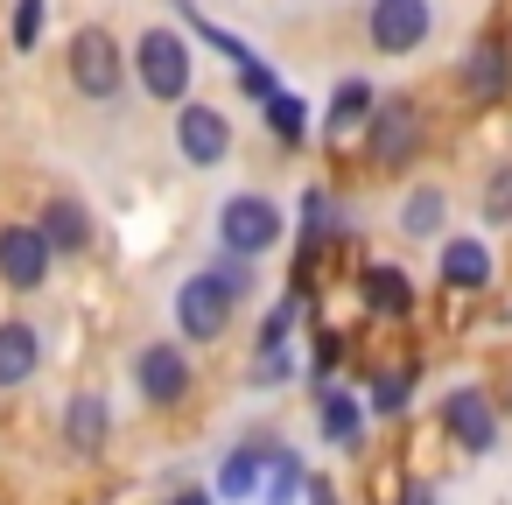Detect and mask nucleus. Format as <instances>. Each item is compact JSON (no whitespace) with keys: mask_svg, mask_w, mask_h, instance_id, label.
<instances>
[{"mask_svg":"<svg viewBox=\"0 0 512 505\" xmlns=\"http://www.w3.org/2000/svg\"><path fill=\"white\" fill-rule=\"evenodd\" d=\"M407 400H414V365H400V372H379V379H372V393H365V414L393 421V414H407Z\"/></svg>","mask_w":512,"mask_h":505,"instance_id":"a878e982","label":"nucleus"},{"mask_svg":"<svg viewBox=\"0 0 512 505\" xmlns=\"http://www.w3.org/2000/svg\"><path fill=\"white\" fill-rule=\"evenodd\" d=\"M491 281H498V260H491L484 232H449L435 246V288L442 295H491Z\"/></svg>","mask_w":512,"mask_h":505,"instance_id":"ddd939ff","label":"nucleus"},{"mask_svg":"<svg viewBox=\"0 0 512 505\" xmlns=\"http://www.w3.org/2000/svg\"><path fill=\"white\" fill-rule=\"evenodd\" d=\"M169 141H176V162L183 169H225L232 162V113L211 106V99H183L176 120H169Z\"/></svg>","mask_w":512,"mask_h":505,"instance_id":"0eeeda50","label":"nucleus"},{"mask_svg":"<svg viewBox=\"0 0 512 505\" xmlns=\"http://www.w3.org/2000/svg\"><path fill=\"white\" fill-rule=\"evenodd\" d=\"M127 64H134L141 99H155V106H183L197 85V43H190V29H169V22H148L127 43Z\"/></svg>","mask_w":512,"mask_h":505,"instance_id":"f03ea898","label":"nucleus"},{"mask_svg":"<svg viewBox=\"0 0 512 505\" xmlns=\"http://www.w3.org/2000/svg\"><path fill=\"white\" fill-rule=\"evenodd\" d=\"M477 225L512 232V162H491L484 169V183H477Z\"/></svg>","mask_w":512,"mask_h":505,"instance_id":"393cba45","label":"nucleus"},{"mask_svg":"<svg viewBox=\"0 0 512 505\" xmlns=\"http://www.w3.org/2000/svg\"><path fill=\"white\" fill-rule=\"evenodd\" d=\"M260 127H267L281 148H309V134H316V113H309V99H302V92H288V85H281V92L260 106Z\"/></svg>","mask_w":512,"mask_h":505,"instance_id":"5701e85b","label":"nucleus"},{"mask_svg":"<svg viewBox=\"0 0 512 505\" xmlns=\"http://www.w3.org/2000/svg\"><path fill=\"white\" fill-rule=\"evenodd\" d=\"M295 330H302V288H288L281 302H267L260 337H253V365H246L253 386H281V379H295Z\"/></svg>","mask_w":512,"mask_h":505,"instance_id":"9d476101","label":"nucleus"},{"mask_svg":"<svg viewBox=\"0 0 512 505\" xmlns=\"http://www.w3.org/2000/svg\"><path fill=\"white\" fill-rule=\"evenodd\" d=\"M127 379H134V393H141L148 414H176L197 393V358H190L183 337H148V344H134Z\"/></svg>","mask_w":512,"mask_h":505,"instance_id":"39448f33","label":"nucleus"},{"mask_svg":"<svg viewBox=\"0 0 512 505\" xmlns=\"http://www.w3.org/2000/svg\"><path fill=\"white\" fill-rule=\"evenodd\" d=\"M43 372V330L29 316H0V393H22Z\"/></svg>","mask_w":512,"mask_h":505,"instance_id":"aec40b11","label":"nucleus"},{"mask_svg":"<svg viewBox=\"0 0 512 505\" xmlns=\"http://www.w3.org/2000/svg\"><path fill=\"white\" fill-rule=\"evenodd\" d=\"M302 484H309V463H302V449H288V442H267L260 505H302Z\"/></svg>","mask_w":512,"mask_h":505,"instance_id":"b1692460","label":"nucleus"},{"mask_svg":"<svg viewBox=\"0 0 512 505\" xmlns=\"http://www.w3.org/2000/svg\"><path fill=\"white\" fill-rule=\"evenodd\" d=\"M358 302H365L372 316L407 323V316H414V274H407L400 260H365V267H358Z\"/></svg>","mask_w":512,"mask_h":505,"instance_id":"a211bd4d","label":"nucleus"},{"mask_svg":"<svg viewBox=\"0 0 512 505\" xmlns=\"http://www.w3.org/2000/svg\"><path fill=\"white\" fill-rule=\"evenodd\" d=\"M169 8H176V22H183V29H190L204 50H218V57L232 64V78H253V71H267V57H260L246 36H232L225 22H204V15H197V0H169Z\"/></svg>","mask_w":512,"mask_h":505,"instance_id":"412c9836","label":"nucleus"},{"mask_svg":"<svg viewBox=\"0 0 512 505\" xmlns=\"http://www.w3.org/2000/svg\"><path fill=\"white\" fill-rule=\"evenodd\" d=\"M211 239H218V253L260 267L267 253H281V246L295 239V218H288L267 190H232V197L218 204V218H211Z\"/></svg>","mask_w":512,"mask_h":505,"instance_id":"7ed1b4c3","label":"nucleus"},{"mask_svg":"<svg viewBox=\"0 0 512 505\" xmlns=\"http://www.w3.org/2000/svg\"><path fill=\"white\" fill-rule=\"evenodd\" d=\"M85 505H92V498H85Z\"/></svg>","mask_w":512,"mask_h":505,"instance_id":"2f4dec72","label":"nucleus"},{"mask_svg":"<svg viewBox=\"0 0 512 505\" xmlns=\"http://www.w3.org/2000/svg\"><path fill=\"white\" fill-rule=\"evenodd\" d=\"M43 22H50V0H8V50L29 57L43 43Z\"/></svg>","mask_w":512,"mask_h":505,"instance_id":"bb28decb","label":"nucleus"},{"mask_svg":"<svg viewBox=\"0 0 512 505\" xmlns=\"http://www.w3.org/2000/svg\"><path fill=\"white\" fill-rule=\"evenodd\" d=\"M393 225H400L407 246H442V239H449V183H414V190L400 197Z\"/></svg>","mask_w":512,"mask_h":505,"instance_id":"f3484780","label":"nucleus"},{"mask_svg":"<svg viewBox=\"0 0 512 505\" xmlns=\"http://www.w3.org/2000/svg\"><path fill=\"white\" fill-rule=\"evenodd\" d=\"M57 435H64V449L71 456H106L113 449V400L99 393V386H78L71 400H64V414H57Z\"/></svg>","mask_w":512,"mask_h":505,"instance_id":"2eb2a0df","label":"nucleus"},{"mask_svg":"<svg viewBox=\"0 0 512 505\" xmlns=\"http://www.w3.org/2000/svg\"><path fill=\"white\" fill-rule=\"evenodd\" d=\"M435 36V0H365V50L372 57H414Z\"/></svg>","mask_w":512,"mask_h":505,"instance_id":"1a4fd4ad","label":"nucleus"},{"mask_svg":"<svg viewBox=\"0 0 512 505\" xmlns=\"http://www.w3.org/2000/svg\"><path fill=\"white\" fill-rule=\"evenodd\" d=\"M169 505H218V491H204V484H183V491H169Z\"/></svg>","mask_w":512,"mask_h":505,"instance_id":"c85d7f7f","label":"nucleus"},{"mask_svg":"<svg viewBox=\"0 0 512 505\" xmlns=\"http://www.w3.org/2000/svg\"><path fill=\"white\" fill-rule=\"evenodd\" d=\"M302 505H344V498H337V484H330V477H316V470H309V484H302Z\"/></svg>","mask_w":512,"mask_h":505,"instance_id":"cd10ccee","label":"nucleus"},{"mask_svg":"<svg viewBox=\"0 0 512 505\" xmlns=\"http://www.w3.org/2000/svg\"><path fill=\"white\" fill-rule=\"evenodd\" d=\"M365 400L358 393H344V386H316V435L337 449V456H351V449H365Z\"/></svg>","mask_w":512,"mask_h":505,"instance_id":"6ab92c4d","label":"nucleus"},{"mask_svg":"<svg viewBox=\"0 0 512 505\" xmlns=\"http://www.w3.org/2000/svg\"><path fill=\"white\" fill-rule=\"evenodd\" d=\"M435 421H442L449 449H463V456H491L498 449V400L484 386H470V379L435 400Z\"/></svg>","mask_w":512,"mask_h":505,"instance_id":"9b49d317","label":"nucleus"},{"mask_svg":"<svg viewBox=\"0 0 512 505\" xmlns=\"http://www.w3.org/2000/svg\"><path fill=\"white\" fill-rule=\"evenodd\" d=\"M505 407H512V393H505Z\"/></svg>","mask_w":512,"mask_h":505,"instance_id":"7c9ffc66","label":"nucleus"},{"mask_svg":"<svg viewBox=\"0 0 512 505\" xmlns=\"http://www.w3.org/2000/svg\"><path fill=\"white\" fill-rule=\"evenodd\" d=\"M36 225H43V239H50L57 260H85L99 246V218H92V204L78 190H50L43 211H36Z\"/></svg>","mask_w":512,"mask_h":505,"instance_id":"4468645a","label":"nucleus"},{"mask_svg":"<svg viewBox=\"0 0 512 505\" xmlns=\"http://www.w3.org/2000/svg\"><path fill=\"white\" fill-rule=\"evenodd\" d=\"M372 106H379V85H372L365 71H344V78L330 85L323 113H316V134H323V141H351V134H365Z\"/></svg>","mask_w":512,"mask_h":505,"instance_id":"dca6fc26","label":"nucleus"},{"mask_svg":"<svg viewBox=\"0 0 512 505\" xmlns=\"http://www.w3.org/2000/svg\"><path fill=\"white\" fill-rule=\"evenodd\" d=\"M393 505H435V484H407V491H400Z\"/></svg>","mask_w":512,"mask_h":505,"instance_id":"c756f323","label":"nucleus"},{"mask_svg":"<svg viewBox=\"0 0 512 505\" xmlns=\"http://www.w3.org/2000/svg\"><path fill=\"white\" fill-rule=\"evenodd\" d=\"M57 274V253L36 218H0V288L8 295H43Z\"/></svg>","mask_w":512,"mask_h":505,"instance_id":"6e6552de","label":"nucleus"},{"mask_svg":"<svg viewBox=\"0 0 512 505\" xmlns=\"http://www.w3.org/2000/svg\"><path fill=\"white\" fill-rule=\"evenodd\" d=\"M456 99L470 113H491L512 99V43L505 36H477L463 57H456Z\"/></svg>","mask_w":512,"mask_h":505,"instance_id":"f8f14e48","label":"nucleus"},{"mask_svg":"<svg viewBox=\"0 0 512 505\" xmlns=\"http://www.w3.org/2000/svg\"><path fill=\"white\" fill-rule=\"evenodd\" d=\"M64 85H71L85 106H120V92L134 85L127 43H120L106 22H78V29L64 36Z\"/></svg>","mask_w":512,"mask_h":505,"instance_id":"f257e3e1","label":"nucleus"},{"mask_svg":"<svg viewBox=\"0 0 512 505\" xmlns=\"http://www.w3.org/2000/svg\"><path fill=\"white\" fill-rule=\"evenodd\" d=\"M169 316H176V337H183V344H225V337H232L239 302H232V288H225V274H218V267H190V274L176 281Z\"/></svg>","mask_w":512,"mask_h":505,"instance_id":"423d86ee","label":"nucleus"},{"mask_svg":"<svg viewBox=\"0 0 512 505\" xmlns=\"http://www.w3.org/2000/svg\"><path fill=\"white\" fill-rule=\"evenodd\" d=\"M260 477H267V442H239V449H225L211 491H218L225 505H246V498H260Z\"/></svg>","mask_w":512,"mask_h":505,"instance_id":"4be33fe9","label":"nucleus"},{"mask_svg":"<svg viewBox=\"0 0 512 505\" xmlns=\"http://www.w3.org/2000/svg\"><path fill=\"white\" fill-rule=\"evenodd\" d=\"M358 148H365V169H379V176L414 169L421 148H428V113H421V99H414V92H393V99L379 92V106H372L365 134H358Z\"/></svg>","mask_w":512,"mask_h":505,"instance_id":"20e7f679","label":"nucleus"}]
</instances>
